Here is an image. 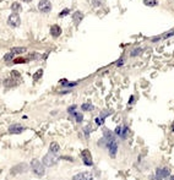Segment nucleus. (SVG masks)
<instances>
[{
    "label": "nucleus",
    "instance_id": "f257e3e1",
    "mask_svg": "<svg viewBox=\"0 0 174 180\" xmlns=\"http://www.w3.org/2000/svg\"><path fill=\"white\" fill-rule=\"evenodd\" d=\"M31 168H32L33 173L37 176H43L45 174L44 164L42 163V162H39L38 159H32V161H31Z\"/></svg>",
    "mask_w": 174,
    "mask_h": 180
},
{
    "label": "nucleus",
    "instance_id": "f03ea898",
    "mask_svg": "<svg viewBox=\"0 0 174 180\" xmlns=\"http://www.w3.org/2000/svg\"><path fill=\"white\" fill-rule=\"evenodd\" d=\"M42 163L44 164V167H53V165H55L58 163V157L57 154L52 153V152H49V153H47L43 159H42Z\"/></svg>",
    "mask_w": 174,
    "mask_h": 180
},
{
    "label": "nucleus",
    "instance_id": "7ed1b4c3",
    "mask_svg": "<svg viewBox=\"0 0 174 180\" xmlns=\"http://www.w3.org/2000/svg\"><path fill=\"white\" fill-rule=\"evenodd\" d=\"M106 146L109 150V154L110 157H115L116 154V151H118V145L115 142V138H110V140L106 141Z\"/></svg>",
    "mask_w": 174,
    "mask_h": 180
},
{
    "label": "nucleus",
    "instance_id": "20e7f679",
    "mask_svg": "<svg viewBox=\"0 0 174 180\" xmlns=\"http://www.w3.org/2000/svg\"><path fill=\"white\" fill-rule=\"evenodd\" d=\"M38 10L40 12H44V13H48L52 11V4L49 0H40L38 3Z\"/></svg>",
    "mask_w": 174,
    "mask_h": 180
},
{
    "label": "nucleus",
    "instance_id": "39448f33",
    "mask_svg": "<svg viewBox=\"0 0 174 180\" xmlns=\"http://www.w3.org/2000/svg\"><path fill=\"white\" fill-rule=\"evenodd\" d=\"M8 23H9L11 27H18V26H20V23H21L20 16L17 15L16 12L11 13V15L9 16V18H8Z\"/></svg>",
    "mask_w": 174,
    "mask_h": 180
},
{
    "label": "nucleus",
    "instance_id": "423d86ee",
    "mask_svg": "<svg viewBox=\"0 0 174 180\" xmlns=\"http://www.w3.org/2000/svg\"><path fill=\"white\" fill-rule=\"evenodd\" d=\"M81 158H82L83 163H85L86 165H92L93 164V162H92V156H91V153H89L88 150H83L81 152Z\"/></svg>",
    "mask_w": 174,
    "mask_h": 180
},
{
    "label": "nucleus",
    "instance_id": "0eeeda50",
    "mask_svg": "<svg viewBox=\"0 0 174 180\" xmlns=\"http://www.w3.org/2000/svg\"><path fill=\"white\" fill-rule=\"evenodd\" d=\"M169 174H170V170L167 168V167H163V168H159L156 171V178H158V179H164L167 176H169Z\"/></svg>",
    "mask_w": 174,
    "mask_h": 180
},
{
    "label": "nucleus",
    "instance_id": "6e6552de",
    "mask_svg": "<svg viewBox=\"0 0 174 180\" xmlns=\"http://www.w3.org/2000/svg\"><path fill=\"white\" fill-rule=\"evenodd\" d=\"M25 130V126H22L21 124H13L9 128V133L10 134H20Z\"/></svg>",
    "mask_w": 174,
    "mask_h": 180
},
{
    "label": "nucleus",
    "instance_id": "1a4fd4ad",
    "mask_svg": "<svg viewBox=\"0 0 174 180\" xmlns=\"http://www.w3.org/2000/svg\"><path fill=\"white\" fill-rule=\"evenodd\" d=\"M61 27L60 26H58V25H53L52 27H50V34L54 37V38H58L60 34H61Z\"/></svg>",
    "mask_w": 174,
    "mask_h": 180
},
{
    "label": "nucleus",
    "instance_id": "9d476101",
    "mask_svg": "<svg viewBox=\"0 0 174 180\" xmlns=\"http://www.w3.org/2000/svg\"><path fill=\"white\" fill-rule=\"evenodd\" d=\"M72 20H74V22H75L76 25L81 23V21L83 20V13H82L81 11H75V12L72 13Z\"/></svg>",
    "mask_w": 174,
    "mask_h": 180
},
{
    "label": "nucleus",
    "instance_id": "9b49d317",
    "mask_svg": "<svg viewBox=\"0 0 174 180\" xmlns=\"http://www.w3.org/2000/svg\"><path fill=\"white\" fill-rule=\"evenodd\" d=\"M92 178V174L91 173H88V171H85V173H79V174H76L74 175V179L75 180H82V179H91Z\"/></svg>",
    "mask_w": 174,
    "mask_h": 180
},
{
    "label": "nucleus",
    "instance_id": "f8f14e48",
    "mask_svg": "<svg viewBox=\"0 0 174 180\" xmlns=\"http://www.w3.org/2000/svg\"><path fill=\"white\" fill-rule=\"evenodd\" d=\"M59 151H60V146L58 145V142H50V146H49V152H52V153L54 154H58L59 153Z\"/></svg>",
    "mask_w": 174,
    "mask_h": 180
},
{
    "label": "nucleus",
    "instance_id": "ddd939ff",
    "mask_svg": "<svg viewBox=\"0 0 174 180\" xmlns=\"http://www.w3.org/2000/svg\"><path fill=\"white\" fill-rule=\"evenodd\" d=\"M11 52L13 53V55H20V54H23V53H26L27 52V49L25 47H15V48H12L11 49Z\"/></svg>",
    "mask_w": 174,
    "mask_h": 180
},
{
    "label": "nucleus",
    "instance_id": "4468645a",
    "mask_svg": "<svg viewBox=\"0 0 174 180\" xmlns=\"http://www.w3.org/2000/svg\"><path fill=\"white\" fill-rule=\"evenodd\" d=\"M17 80H15V79H6L5 81H4V85H5V87H12V86H16L17 85V82H16Z\"/></svg>",
    "mask_w": 174,
    "mask_h": 180
},
{
    "label": "nucleus",
    "instance_id": "2eb2a0df",
    "mask_svg": "<svg viewBox=\"0 0 174 180\" xmlns=\"http://www.w3.org/2000/svg\"><path fill=\"white\" fill-rule=\"evenodd\" d=\"M21 10H22V6H21L20 3H12V4H11V11H12V12L18 13Z\"/></svg>",
    "mask_w": 174,
    "mask_h": 180
},
{
    "label": "nucleus",
    "instance_id": "dca6fc26",
    "mask_svg": "<svg viewBox=\"0 0 174 180\" xmlns=\"http://www.w3.org/2000/svg\"><path fill=\"white\" fill-rule=\"evenodd\" d=\"M172 36H174V30H170L169 32H167V33H164V34H162V36H159V37H157V38H152V40H158V39H162V38H169V37H172Z\"/></svg>",
    "mask_w": 174,
    "mask_h": 180
},
{
    "label": "nucleus",
    "instance_id": "f3484780",
    "mask_svg": "<svg viewBox=\"0 0 174 180\" xmlns=\"http://www.w3.org/2000/svg\"><path fill=\"white\" fill-rule=\"evenodd\" d=\"M82 110H85V112H87V110H92L93 109V106L91 104V103H85V104L81 106Z\"/></svg>",
    "mask_w": 174,
    "mask_h": 180
},
{
    "label": "nucleus",
    "instance_id": "a211bd4d",
    "mask_svg": "<svg viewBox=\"0 0 174 180\" xmlns=\"http://www.w3.org/2000/svg\"><path fill=\"white\" fill-rule=\"evenodd\" d=\"M143 4L146 6H156L157 5V0H143Z\"/></svg>",
    "mask_w": 174,
    "mask_h": 180
},
{
    "label": "nucleus",
    "instance_id": "6ab92c4d",
    "mask_svg": "<svg viewBox=\"0 0 174 180\" xmlns=\"http://www.w3.org/2000/svg\"><path fill=\"white\" fill-rule=\"evenodd\" d=\"M42 75H43V70H42V69H39V70H38L36 74L33 75V80H34V81H37L38 79H40V77H42Z\"/></svg>",
    "mask_w": 174,
    "mask_h": 180
},
{
    "label": "nucleus",
    "instance_id": "aec40b11",
    "mask_svg": "<svg viewBox=\"0 0 174 180\" xmlns=\"http://www.w3.org/2000/svg\"><path fill=\"white\" fill-rule=\"evenodd\" d=\"M74 115H75V119H76V121H77V123H81V121L83 120V115H82L81 113L75 112V113H74Z\"/></svg>",
    "mask_w": 174,
    "mask_h": 180
},
{
    "label": "nucleus",
    "instance_id": "412c9836",
    "mask_svg": "<svg viewBox=\"0 0 174 180\" xmlns=\"http://www.w3.org/2000/svg\"><path fill=\"white\" fill-rule=\"evenodd\" d=\"M20 76H21V75H20V72H18V71H16V70H12V71H11V77H12V79H15V80H17V81H18Z\"/></svg>",
    "mask_w": 174,
    "mask_h": 180
},
{
    "label": "nucleus",
    "instance_id": "4be33fe9",
    "mask_svg": "<svg viewBox=\"0 0 174 180\" xmlns=\"http://www.w3.org/2000/svg\"><path fill=\"white\" fill-rule=\"evenodd\" d=\"M94 123L97 124V125H103V123H104V119H103V118L99 115L98 118H96V119H94Z\"/></svg>",
    "mask_w": 174,
    "mask_h": 180
},
{
    "label": "nucleus",
    "instance_id": "5701e85b",
    "mask_svg": "<svg viewBox=\"0 0 174 180\" xmlns=\"http://www.w3.org/2000/svg\"><path fill=\"white\" fill-rule=\"evenodd\" d=\"M12 58H13V53L10 52V53H8V54H6L5 57H4V60H5V61H10V60H12Z\"/></svg>",
    "mask_w": 174,
    "mask_h": 180
},
{
    "label": "nucleus",
    "instance_id": "b1692460",
    "mask_svg": "<svg viewBox=\"0 0 174 180\" xmlns=\"http://www.w3.org/2000/svg\"><path fill=\"white\" fill-rule=\"evenodd\" d=\"M83 131H85V135L88 137V136H89V133H91V126H89V125H87L85 129H83Z\"/></svg>",
    "mask_w": 174,
    "mask_h": 180
},
{
    "label": "nucleus",
    "instance_id": "393cba45",
    "mask_svg": "<svg viewBox=\"0 0 174 180\" xmlns=\"http://www.w3.org/2000/svg\"><path fill=\"white\" fill-rule=\"evenodd\" d=\"M69 12H70V9H65V10H62V11L60 12V17H64V16H66Z\"/></svg>",
    "mask_w": 174,
    "mask_h": 180
},
{
    "label": "nucleus",
    "instance_id": "a878e982",
    "mask_svg": "<svg viewBox=\"0 0 174 180\" xmlns=\"http://www.w3.org/2000/svg\"><path fill=\"white\" fill-rule=\"evenodd\" d=\"M121 131H123V128H121V126H118V128L115 129V131H114V133H115L116 135H119V136H121Z\"/></svg>",
    "mask_w": 174,
    "mask_h": 180
},
{
    "label": "nucleus",
    "instance_id": "bb28decb",
    "mask_svg": "<svg viewBox=\"0 0 174 180\" xmlns=\"http://www.w3.org/2000/svg\"><path fill=\"white\" fill-rule=\"evenodd\" d=\"M141 52V49H138V48H137V49H135V50H133V52H131V57H135V55H138V53H140Z\"/></svg>",
    "mask_w": 174,
    "mask_h": 180
},
{
    "label": "nucleus",
    "instance_id": "cd10ccee",
    "mask_svg": "<svg viewBox=\"0 0 174 180\" xmlns=\"http://www.w3.org/2000/svg\"><path fill=\"white\" fill-rule=\"evenodd\" d=\"M22 1H25V3H31L32 0H22Z\"/></svg>",
    "mask_w": 174,
    "mask_h": 180
},
{
    "label": "nucleus",
    "instance_id": "c85d7f7f",
    "mask_svg": "<svg viewBox=\"0 0 174 180\" xmlns=\"http://www.w3.org/2000/svg\"><path fill=\"white\" fill-rule=\"evenodd\" d=\"M172 131H174V124H173V125H172Z\"/></svg>",
    "mask_w": 174,
    "mask_h": 180
},
{
    "label": "nucleus",
    "instance_id": "c756f323",
    "mask_svg": "<svg viewBox=\"0 0 174 180\" xmlns=\"http://www.w3.org/2000/svg\"><path fill=\"white\" fill-rule=\"evenodd\" d=\"M170 179H173V180H174V175H172V176H170Z\"/></svg>",
    "mask_w": 174,
    "mask_h": 180
}]
</instances>
